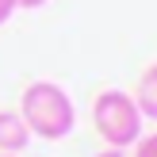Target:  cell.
I'll return each instance as SVG.
<instances>
[{
	"instance_id": "52a82bcc",
	"label": "cell",
	"mask_w": 157,
	"mask_h": 157,
	"mask_svg": "<svg viewBox=\"0 0 157 157\" xmlns=\"http://www.w3.org/2000/svg\"><path fill=\"white\" fill-rule=\"evenodd\" d=\"M127 153H130V150H111V146H104L96 157H127Z\"/></svg>"
},
{
	"instance_id": "7a4b0ae2",
	"label": "cell",
	"mask_w": 157,
	"mask_h": 157,
	"mask_svg": "<svg viewBox=\"0 0 157 157\" xmlns=\"http://www.w3.org/2000/svg\"><path fill=\"white\" fill-rule=\"evenodd\" d=\"M92 127H96V134L104 138L111 150H130V146L142 138L146 119H142V111H138V104H134L130 92L107 88V92H100V96L92 100Z\"/></svg>"
},
{
	"instance_id": "ba28073f",
	"label": "cell",
	"mask_w": 157,
	"mask_h": 157,
	"mask_svg": "<svg viewBox=\"0 0 157 157\" xmlns=\"http://www.w3.org/2000/svg\"><path fill=\"white\" fill-rule=\"evenodd\" d=\"M42 4H50V0H19V8H42Z\"/></svg>"
},
{
	"instance_id": "3957f363",
	"label": "cell",
	"mask_w": 157,
	"mask_h": 157,
	"mask_svg": "<svg viewBox=\"0 0 157 157\" xmlns=\"http://www.w3.org/2000/svg\"><path fill=\"white\" fill-rule=\"evenodd\" d=\"M27 146H31V130L23 123V115L4 107L0 111V153H23Z\"/></svg>"
},
{
	"instance_id": "9c48e42d",
	"label": "cell",
	"mask_w": 157,
	"mask_h": 157,
	"mask_svg": "<svg viewBox=\"0 0 157 157\" xmlns=\"http://www.w3.org/2000/svg\"><path fill=\"white\" fill-rule=\"evenodd\" d=\"M0 157H19V153H0Z\"/></svg>"
},
{
	"instance_id": "5b68a950",
	"label": "cell",
	"mask_w": 157,
	"mask_h": 157,
	"mask_svg": "<svg viewBox=\"0 0 157 157\" xmlns=\"http://www.w3.org/2000/svg\"><path fill=\"white\" fill-rule=\"evenodd\" d=\"M130 157H157V130H150V134L142 130V138L130 146Z\"/></svg>"
},
{
	"instance_id": "30bf717a",
	"label": "cell",
	"mask_w": 157,
	"mask_h": 157,
	"mask_svg": "<svg viewBox=\"0 0 157 157\" xmlns=\"http://www.w3.org/2000/svg\"><path fill=\"white\" fill-rule=\"evenodd\" d=\"M127 157H130V153H127Z\"/></svg>"
},
{
	"instance_id": "8992f818",
	"label": "cell",
	"mask_w": 157,
	"mask_h": 157,
	"mask_svg": "<svg viewBox=\"0 0 157 157\" xmlns=\"http://www.w3.org/2000/svg\"><path fill=\"white\" fill-rule=\"evenodd\" d=\"M12 12H19V0H0V27L12 19Z\"/></svg>"
},
{
	"instance_id": "6da1fadb",
	"label": "cell",
	"mask_w": 157,
	"mask_h": 157,
	"mask_svg": "<svg viewBox=\"0 0 157 157\" xmlns=\"http://www.w3.org/2000/svg\"><path fill=\"white\" fill-rule=\"evenodd\" d=\"M15 111L23 115L31 138H42V142H61V138H69L73 127H77L73 96H69L61 84H54V81H31L27 88H23Z\"/></svg>"
},
{
	"instance_id": "277c9868",
	"label": "cell",
	"mask_w": 157,
	"mask_h": 157,
	"mask_svg": "<svg viewBox=\"0 0 157 157\" xmlns=\"http://www.w3.org/2000/svg\"><path fill=\"white\" fill-rule=\"evenodd\" d=\"M134 104H138V111H142V119H153L157 123V61L138 77V84H134Z\"/></svg>"
}]
</instances>
